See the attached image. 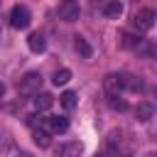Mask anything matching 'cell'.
Masks as SVG:
<instances>
[{"mask_svg":"<svg viewBox=\"0 0 157 157\" xmlns=\"http://www.w3.org/2000/svg\"><path fill=\"white\" fill-rule=\"evenodd\" d=\"M152 115H155V105H152V103H140V105L135 108V118L142 120V123H147Z\"/></svg>","mask_w":157,"mask_h":157,"instance_id":"11","label":"cell"},{"mask_svg":"<svg viewBox=\"0 0 157 157\" xmlns=\"http://www.w3.org/2000/svg\"><path fill=\"white\" fill-rule=\"evenodd\" d=\"M47 125H49L52 132H66V130H69V118H64V115H52V118H47Z\"/></svg>","mask_w":157,"mask_h":157,"instance_id":"8","label":"cell"},{"mask_svg":"<svg viewBox=\"0 0 157 157\" xmlns=\"http://www.w3.org/2000/svg\"><path fill=\"white\" fill-rule=\"evenodd\" d=\"M59 101H61V105H64L66 110L76 108V93H74V91H64V93L59 96Z\"/></svg>","mask_w":157,"mask_h":157,"instance_id":"15","label":"cell"},{"mask_svg":"<svg viewBox=\"0 0 157 157\" xmlns=\"http://www.w3.org/2000/svg\"><path fill=\"white\" fill-rule=\"evenodd\" d=\"M27 47H29V52H34V54H42V52L47 49V39H44L39 32H32V34L27 37Z\"/></svg>","mask_w":157,"mask_h":157,"instance_id":"7","label":"cell"},{"mask_svg":"<svg viewBox=\"0 0 157 157\" xmlns=\"http://www.w3.org/2000/svg\"><path fill=\"white\" fill-rule=\"evenodd\" d=\"M155 20H157V12L152 7H142L132 15V29L137 32H150L155 27Z\"/></svg>","mask_w":157,"mask_h":157,"instance_id":"2","label":"cell"},{"mask_svg":"<svg viewBox=\"0 0 157 157\" xmlns=\"http://www.w3.org/2000/svg\"><path fill=\"white\" fill-rule=\"evenodd\" d=\"M115 157H118V155H115ZM120 157H128V155H120Z\"/></svg>","mask_w":157,"mask_h":157,"instance_id":"20","label":"cell"},{"mask_svg":"<svg viewBox=\"0 0 157 157\" xmlns=\"http://www.w3.org/2000/svg\"><path fill=\"white\" fill-rule=\"evenodd\" d=\"M69 78H71V71H69V69H59V71H54L52 83H54V86H66Z\"/></svg>","mask_w":157,"mask_h":157,"instance_id":"14","label":"cell"},{"mask_svg":"<svg viewBox=\"0 0 157 157\" xmlns=\"http://www.w3.org/2000/svg\"><path fill=\"white\" fill-rule=\"evenodd\" d=\"M81 150H83L81 142H66V145H59L54 152H56V157H78Z\"/></svg>","mask_w":157,"mask_h":157,"instance_id":"6","label":"cell"},{"mask_svg":"<svg viewBox=\"0 0 157 157\" xmlns=\"http://www.w3.org/2000/svg\"><path fill=\"white\" fill-rule=\"evenodd\" d=\"M52 103H54V98L49 93H34V108L37 110H49Z\"/></svg>","mask_w":157,"mask_h":157,"instance_id":"12","label":"cell"},{"mask_svg":"<svg viewBox=\"0 0 157 157\" xmlns=\"http://www.w3.org/2000/svg\"><path fill=\"white\" fill-rule=\"evenodd\" d=\"M20 91L22 93H39V86H42V76L37 74V71H29V74H25L22 78H20Z\"/></svg>","mask_w":157,"mask_h":157,"instance_id":"4","label":"cell"},{"mask_svg":"<svg viewBox=\"0 0 157 157\" xmlns=\"http://www.w3.org/2000/svg\"><path fill=\"white\" fill-rule=\"evenodd\" d=\"M59 15H61V20H66V22H74V20H78V15H81V10H78V2H76V0H66V2L59 7Z\"/></svg>","mask_w":157,"mask_h":157,"instance_id":"5","label":"cell"},{"mask_svg":"<svg viewBox=\"0 0 157 157\" xmlns=\"http://www.w3.org/2000/svg\"><path fill=\"white\" fill-rule=\"evenodd\" d=\"M96 157H115V152H113V150H103V152H98Z\"/></svg>","mask_w":157,"mask_h":157,"instance_id":"17","label":"cell"},{"mask_svg":"<svg viewBox=\"0 0 157 157\" xmlns=\"http://www.w3.org/2000/svg\"><path fill=\"white\" fill-rule=\"evenodd\" d=\"M103 86H105V93L108 96H120L123 91H140L142 88V81L137 76H128V74H108L103 78Z\"/></svg>","mask_w":157,"mask_h":157,"instance_id":"1","label":"cell"},{"mask_svg":"<svg viewBox=\"0 0 157 157\" xmlns=\"http://www.w3.org/2000/svg\"><path fill=\"white\" fill-rule=\"evenodd\" d=\"M17 157H32V155H29V152H20Z\"/></svg>","mask_w":157,"mask_h":157,"instance_id":"19","label":"cell"},{"mask_svg":"<svg viewBox=\"0 0 157 157\" xmlns=\"http://www.w3.org/2000/svg\"><path fill=\"white\" fill-rule=\"evenodd\" d=\"M142 44L140 34H130V32H120V47L123 49H137Z\"/></svg>","mask_w":157,"mask_h":157,"instance_id":"9","label":"cell"},{"mask_svg":"<svg viewBox=\"0 0 157 157\" xmlns=\"http://www.w3.org/2000/svg\"><path fill=\"white\" fill-rule=\"evenodd\" d=\"M103 15L110 17V20L120 17V15H123V2H120V0H110V2H105V5H103Z\"/></svg>","mask_w":157,"mask_h":157,"instance_id":"10","label":"cell"},{"mask_svg":"<svg viewBox=\"0 0 157 157\" xmlns=\"http://www.w3.org/2000/svg\"><path fill=\"white\" fill-rule=\"evenodd\" d=\"M108 103H110V108H115V110H128V103H125L123 98H118V96H110Z\"/></svg>","mask_w":157,"mask_h":157,"instance_id":"16","label":"cell"},{"mask_svg":"<svg viewBox=\"0 0 157 157\" xmlns=\"http://www.w3.org/2000/svg\"><path fill=\"white\" fill-rule=\"evenodd\" d=\"M74 49H76L83 59H88V56H91V44H88L83 37H74Z\"/></svg>","mask_w":157,"mask_h":157,"instance_id":"13","label":"cell"},{"mask_svg":"<svg viewBox=\"0 0 157 157\" xmlns=\"http://www.w3.org/2000/svg\"><path fill=\"white\" fill-rule=\"evenodd\" d=\"M29 22H32L29 10H27L25 5H15V7H12V12H10V25H12L15 29H27V27H29Z\"/></svg>","mask_w":157,"mask_h":157,"instance_id":"3","label":"cell"},{"mask_svg":"<svg viewBox=\"0 0 157 157\" xmlns=\"http://www.w3.org/2000/svg\"><path fill=\"white\" fill-rule=\"evenodd\" d=\"M2 96H5V83L0 81V98H2Z\"/></svg>","mask_w":157,"mask_h":157,"instance_id":"18","label":"cell"}]
</instances>
